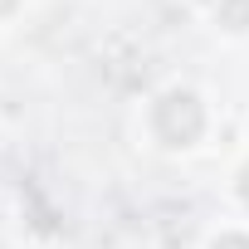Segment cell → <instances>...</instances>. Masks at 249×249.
I'll return each mask as SVG.
<instances>
[{"label":"cell","instance_id":"5b68a950","mask_svg":"<svg viewBox=\"0 0 249 249\" xmlns=\"http://www.w3.org/2000/svg\"><path fill=\"white\" fill-rule=\"evenodd\" d=\"M5 10H15V0H0V15H5Z\"/></svg>","mask_w":249,"mask_h":249},{"label":"cell","instance_id":"6da1fadb","mask_svg":"<svg viewBox=\"0 0 249 249\" xmlns=\"http://www.w3.org/2000/svg\"><path fill=\"white\" fill-rule=\"evenodd\" d=\"M152 127L166 147H191L205 132V107L196 103V93H166L152 112Z\"/></svg>","mask_w":249,"mask_h":249},{"label":"cell","instance_id":"3957f363","mask_svg":"<svg viewBox=\"0 0 249 249\" xmlns=\"http://www.w3.org/2000/svg\"><path fill=\"white\" fill-rule=\"evenodd\" d=\"M215 249H249V234H220Z\"/></svg>","mask_w":249,"mask_h":249},{"label":"cell","instance_id":"7a4b0ae2","mask_svg":"<svg viewBox=\"0 0 249 249\" xmlns=\"http://www.w3.org/2000/svg\"><path fill=\"white\" fill-rule=\"evenodd\" d=\"M225 25L230 30H244L249 25V0H225Z\"/></svg>","mask_w":249,"mask_h":249},{"label":"cell","instance_id":"277c9868","mask_svg":"<svg viewBox=\"0 0 249 249\" xmlns=\"http://www.w3.org/2000/svg\"><path fill=\"white\" fill-rule=\"evenodd\" d=\"M239 196H244V205H249V166H244V176H239Z\"/></svg>","mask_w":249,"mask_h":249}]
</instances>
